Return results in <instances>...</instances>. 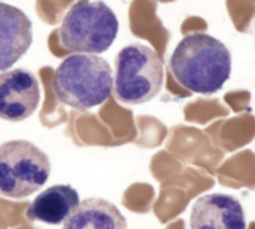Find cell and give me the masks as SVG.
<instances>
[{
  "label": "cell",
  "instance_id": "cell-1",
  "mask_svg": "<svg viewBox=\"0 0 255 229\" xmlns=\"http://www.w3.org/2000/svg\"><path fill=\"white\" fill-rule=\"evenodd\" d=\"M169 69L181 86L211 95L221 91L229 80L232 54L221 40L206 33H191L175 48Z\"/></svg>",
  "mask_w": 255,
  "mask_h": 229
},
{
  "label": "cell",
  "instance_id": "cell-8",
  "mask_svg": "<svg viewBox=\"0 0 255 229\" xmlns=\"http://www.w3.org/2000/svg\"><path fill=\"white\" fill-rule=\"evenodd\" d=\"M33 25L28 16L7 3H0V72L10 69L30 48Z\"/></svg>",
  "mask_w": 255,
  "mask_h": 229
},
{
  "label": "cell",
  "instance_id": "cell-6",
  "mask_svg": "<svg viewBox=\"0 0 255 229\" xmlns=\"http://www.w3.org/2000/svg\"><path fill=\"white\" fill-rule=\"evenodd\" d=\"M40 101L36 75L25 69L0 73V119L19 122L30 118Z\"/></svg>",
  "mask_w": 255,
  "mask_h": 229
},
{
  "label": "cell",
  "instance_id": "cell-10",
  "mask_svg": "<svg viewBox=\"0 0 255 229\" xmlns=\"http://www.w3.org/2000/svg\"><path fill=\"white\" fill-rule=\"evenodd\" d=\"M61 229H127L118 207L103 198H88L72 212Z\"/></svg>",
  "mask_w": 255,
  "mask_h": 229
},
{
  "label": "cell",
  "instance_id": "cell-9",
  "mask_svg": "<svg viewBox=\"0 0 255 229\" xmlns=\"http://www.w3.org/2000/svg\"><path fill=\"white\" fill-rule=\"evenodd\" d=\"M79 206V194L70 185H54L40 192L28 206L27 218L48 225L63 224Z\"/></svg>",
  "mask_w": 255,
  "mask_h": 229
},
{
  "label": "cell",
  "instance_id": "cell-5",
  "mask_svg": "<svg viewBox=\"0 0 255 229\" xmlns=\"http://www.w3.org/2000/svg\"><path fill=\"white\" fill-rule=\"evenodd\" d=\"M48 155L27 140L0 145V195L22 200L40 189L49 179Z\"/></svg>",
  "mask_w": 255,
  "mask_h": 229
},
{
  "label": "cell",
  "instance_id": "cell-3",
  "mask_svg": "<svg viewBox=\"0 0 255 229\" xmlns=\"http://www.w3.org/2000/svg\"><path fill=\"white\" fill-rule=\"evenodd\" d=\"M120 22L103 0H78L58 28L61 46L75 54H103L117 39Z\"/></svg>",
  "mask_w": 255,
  "mask_h": 229
},
{
  "label": "cell",
  "instance_id": "cell-4",
  "mask_svg": "<svg viewBox=\"0 0 255 229\" xmlns=\"http://www.w3.org/2000/svg\"><path fill=\"white\" fill-rule=\"evenodd\" d=\"M163 82V60L152 48L143 43H131L117 54L114 94L120 103H148L158 95Z\"/></svg>",
  "mask_w": 255,
  "mask_h": 229
},
{
  "label": "cell",
  "instance_id": "cell-7",
  "mask_svg": "<svg viewBox=\"0 0 255 229\" xmlns=\"http://www.w3.org/2000/svg\"><path fill=\"white\" fill-rule=\"evenodd\" d=\"M191 229H247L242 203L227 194L199 197L191 209Z\"/></svg>",
  "mask_w": 255,
  "mask_h": 229
},
{
  "label": "cell",
  "instance_id": "cell-2",
  "mask_svg": "<svg viewBox=\"0 0 255 229\" xmlns=\"http://www.w3.org/2000/svg\"><path fill=\"white\" fill-rule=\"evenodd\" d=\"M55 98L76 110L103 104L114 91V72L96 54H73L61 61L52 77Z\"/></svg>",
  "mask_w": 255,
  "mask_h": 229
}]
</instances>
